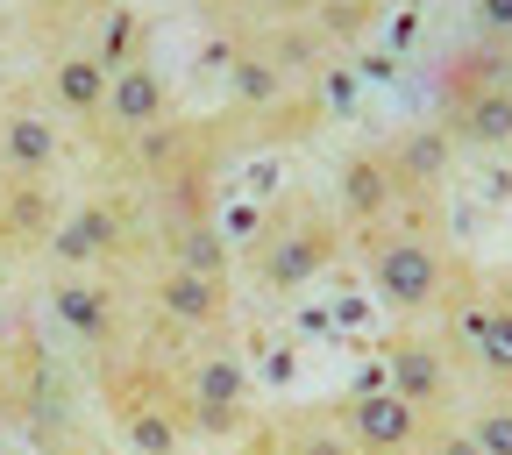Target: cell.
Returning a JSON list of instances; mask_svg holds the SVG:
<instances>
[{
	"instance_id": "cell-19",
	"label": "cell",
	"mask_w": 512,
	"mask_h": 455,
	"mask_svg": "<svg viewBox=\"0 0 512 455\" xmlns=\"http://www.w3.org/2000/svg\"><path fill=\"white\" fill-rule=\"evenodd\" d=\"M235 455H285V448H278V434H271L264 420H256V427H249V434L235 441Z\"/></svg>"
},
{
	"instance_id": "cell-5",
	"label": "cell",
	"mask_w": 512,
	"mask_h": 455,
	"mask_svg": "<svg viewBox=\"0 0 512 455\" xmlns=\"http://www.w3.org/2000/svg\"><path fill=\"white\" fill-rule=\"evenodd\" d=\"M413 200H427V185L406 178L399 150H363V157H349L342 178H335V221H342L349 235L384 228V221H392L399 207H413Z\"/></svg>"
},
{
	"instance_id": "cell-11",
	"label": "cell",
	"mask_w": 512,
	"mask_h": 455,
	"mask_svg": "<svg viewBox=\"0 0 512 455\" xmlns=\"http://www.w3.org/2000/svg\"><path fill=\"white\" fill-rule=\"evenodd\" d=\"M107 86H114V64H107L93 43H72V50H57V57H50L43 107H50V114H64V121H100Z\"/></svg>"
},
{
	"instance_id": "cell-3",
	"label": "cell",
	"mask_w": 512,
	"mask_h": 455,
	"mask_svg": "<svg viewBox=\"0 0 512 455\" xmlns=\"http://www.w3.org/2000/svg\"><path fill=\"white\" fill-rule=\"evenodd\" d=\"M335 249H342V221L328 207H313V200H292L285 214H271L264 235H256L249 278L264 292H299V285H313L320 271L335 264Z\"/></svg>"
},
{
	"instance_id": "cell-9",
	"label": "cell",
	"mask_w": 512,
	"mask_h": 455,
	"mask_svg": "<svg viewBox=\"0 0 512 455\" xmlns=\"http://www.w3.org/2000/svg\"><path fill=\"white\" fill-rule=\"evenodd\" d=\"M384 384L448 420V399H456V356H448L441 342H427V335H392V342H384Z\"/></svg>"
},
{
	"instance_id": "cell-2",
	"label": "cell",
	"mask_w": 512,
	"mask_h": 455,
	"mask_svg": "<svg viewBox=\"0 0 512 455\" xmlns=\"http://www.w3.org/2000/svg\"><path fill=\"white\" fill-rule=\"evenodd\" d=\"M171 384H178V406L192 420V441H242L256 427V384H249V370L228 342H207V349L178 356Z\"/></svg>"
},
{
	"instance_id": "cell-6",
	"label": "cell",
	"mask_w": 512,
	"mask_h": 455,
	"mask_svg": "<svg viewBox=\"0 0 512 455\" xmlns=\"http://www.w3.org/2000/svg\"><path fill=\"white\" fill-rule=\"evenodd\" d=\"M342 427H349L356 455H420L427 434L441 427V413L413 406L406 392H392V384H363V392L342 399Z\"/></svg>"
},
{
	"instance_id": "cell-18",
	"label": "cell",
	"mask_w": 512,
	"mask_h": 455,
	"mask_svg": "<svg viewBox=\"0 0 512 455\" xmlns=\"http://www.w3.org/2000/svg\"><path fill=\"white\" fill-rule=\"evenodd\" d=\"M320 8V0H256V15H271V22H306Z\"/></svg>"
},
{
	"instance_id": "cell-14",
	"label": "cell",
	"mask_w": 512,
	"mask_h": 455,
	"mask_svg": "<svg viewBox=\"0 0 512 455\" xmlns=\"http://www.w3.org/2000/svg\"><path fill=\"white\" fill-rule=\"evenodd\" d=\"M456 136H470V143H512V93H470L456 107Z\"/></svg>"
},
{
	"instance_id": "cell-16",
	"label": "cell",
	"mask_w": 512,
	"mask_h": 455,
	"mask_svg": "<svg viewBox=\"0 0 512 455\" xmlns=\"http://www.w3.org/2000/svg\"><path fill=\"white\" fill-rule=\"evenodd\" d=\"M36 8H43L57 29H79V22H107L114 0H36Z\"/></svg>"
},
{
	"instance_id": "cell-12",
	"label": "cell",
	"mask_w": 512,
	"mask_h": 455,
	"mask_svg": "<svg viewBox=\"0 0 512 455\" xmlns=\"http://www.w3.org/2000/svg\"><path fill=\"white\" fill-rule=\"evenodd\" d=\"M57 164V114L50 107H0V171L8 178H50Z\"/></svg>"
},
{
	"instance_id": "cell-17",
	"label": "cell",
	"mask_w": 512,
	"mask_h": 455,
	"mask_svg": "<svg viewBox=\"0 0 512 455\" xmlns=\"http://www.w3.org/2000/svg\"><path fill=\"white\" fill-rule=\"evenodd\" d=\"M420 455H484L477 441H470V427H456V420H441L434 434H427V448Z\"/></svg>"
},
{
	"instance_id": "cell-20",
	"label": "cell",
	"mask_w": 512,
	"mask_h": 455,
	"mask_svg": "<svg viewBox=\"0 0 512 455\" xmlns=\"http://www.w3.org/2000/svg\"><path fill=\"white\" fill-rule=\"evenodd\" d=\"M484 292H491L498 306H512V264H505V271H498V285H484Z\"/></svg>"
},
{
	"instance_id": "cell-13",
	"label": "cell",
	"mask_w": 512,
	"mask_h": 455,
	"mask_svg": "<svg viewBox=\"0 0 512 455\" xmlns=\"http://www.w3.org/2000/svg\"><path fill=\"white\" fill-rule=\"evenodd\" d=\"M271 434H278L285 455H356V441H349V427H342V406L285 413V420H271Z\"/></svg>"
},
{
	"instance_id": "cell-21",
	"label": "cell",
	"mask_w": 512,
	"mask_h": 455,
	"mask_svg": "<svg viewBox=\"0 0 512 455\" xmlns=\"http://www.w3.org/2000/svg\"><path fill=\"white\" fill-rule=\"evenodd\" d=\"M505 93H512V72H505Z\"/></svg>"
},
{
	"instance_id": "cell-15",
	"label": "cell",
	"mask_w": 512,
	"mask_h": 455,
	"mask_svg": "<svg viewBox=\"0 0 512 455\" xmlns=\"http://www.w3.org/2000/svg\"><path fill=\"white\" fill-rule=\"evenodd\" d=\"M470 441H477L484 455H512V399H505V392L470 413Z\"/></svg>"
},
{
	"instance_id": "cell-4",
	"label": "cell",
	"mask_w": 512,
	"mask_h": 455,
	"mask_svg": "<svg viewBox=\"0 0 512 455\" xmlns=\"http://www.w3.org/2000/svg\"><path fill=\"white\" fill-rule=\"evenodd\" d=\"M50 320H57V335L79 342L93 363L128 356V306H121V285H107V271H57Z\"/></svg>"
},
{
	"instance_id": "cell-10",
	"label": "cell",
	"mask_w": 512,
	"mask_h": 455,
	"mask_svg": "<svg viewBox=\"0 0 512 455\" xmlns=\"http://www.w3.org/2000/svg\"><path fill=\"white\" fill-rule=\"evenodd\" d=\"M171 121V86L150 57H128L114 64V86H107V107L93 128H114V136H157V128Z\"/></svg>"
},
{
	"instance_id": "cell-1",
	"label": "cell",
	"mask_w": 512,
	"mask_h": 455,
	"mask_svg": "<svg viewBox=\"0 0 512 455\" xmlns=\"http://www.w3.org/2000/svg\"><path fill=\"white\" fill-rule=\"evenodd\" d=\"M356 242H363V278H370V292L392 306V313H406V320L434 313L448 292L463 285L456 256H448L441 235L427 228V200L399 207L384 228H370V235H356Z\"/></svg>"
},
{
	"instance_id": "cell-7",
	"label": "cell",
	"mask_w": 512,
	"mask_h": 455,
	"mask_svg": "<svg viewBox=\"0 0 512 455\" xmlns=\"http://www.w3.org/2000/svg\"><path fill=\"white\" fill-rule=\"evenodd\" d=\"M150 313L164 335H221L228 328V271H192V264H164L150 271Z\"/></svg>"
},
{
	"instance_id": "cell-8",
	"label": "cell",
	"mask_w": 512,
	"mask_h": 455,
	"mask_svg": "<svg viewBox=\"0 0 512 455\" xmlns=\"http://www.w3.org/2000/svg\"><path fill=\"white\" fill-rule=\"evenodd\" d=\"M128 242H136V221H128V207L114 200H86V207H64L57 235H50V264L57 271H114Z\"/></svg>"
}]
</instances>
